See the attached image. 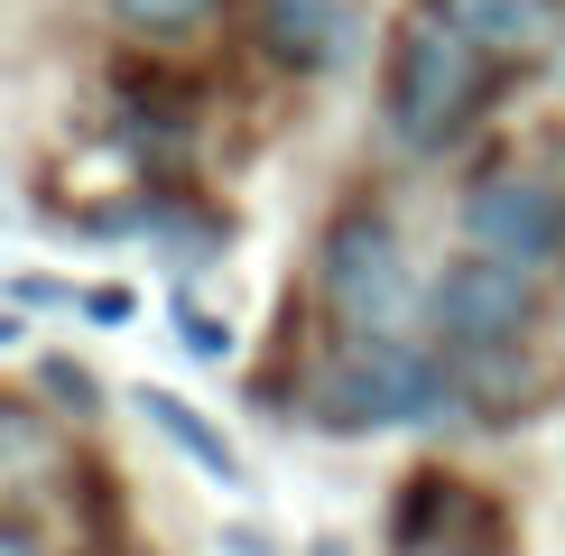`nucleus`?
<instances>
[{
    "label": "nucleus",
    "instance_id": "13",
    "mask_svg": "<svg viewBox=\"0 0 565 556\" xmlns=\"http://www.w3.org/2000/svg\"><path fill=\"white\" fill-rule=\"evenodd\" d=\"M0 556H38V538H29L19 520H0Z\"/></svg>",
    "mask_w": 565,
    "mask_h": 556
},
{
    "label": "nucleus",
    "instance_id": "9",
    "mask_svg": "<svg viewBox=\"0 0 565 556\" xmlns=\"http://www.w3.org/2000/svg\"><path fill=\"white\" fill-rule=\"evenodd\" d=\"M38 389H46L56 408H75V417H93V408H103V381H93L84 362H65V353H46V362H38Z\"/></svg>",
    "mask_w": 565,
    "mask_h": 556
},
{
    "label": "nucleus",
    "instance_id": "2",
    "mask_svg": "<svg viewBox=\"0 0 565 556\" xmlns=\"http://www.w3.org/2000/svg\"><path fill=\"white\" fill-rule=\"evenodd\" d=\"M482 93H491V46L473 29H455L445 10L408 19V38L390 56V139L398 149H445L482 111Z\"/></svg>",
    "mask_w": 565,
    "mask_h": 556
},
{
    "label": "nucleus",
    "instance_id": "12",
    "mask_svg": "<svg viewBox=\"0 0 565 556\" xmlns=\"http://www.w3.org/2000/svg\"><path fill=\"white\" fill-rule=\"evenodd\" d=\"M84 316H93V324H130V288H93Z\"/></svg>",
    "mask_w": 565,
    "mask_h": 556
},
{
    "label": "nucleus",
    "instance_id": "8",
    "mask_svg": "<svg viewBox=\"0 0 565 556\" xmlns=\"http://www.w3.org/2000/svg\"><path fill=\"white\" fill-rule=\"evenodd\" d=\"M455 29H473L491 56H520V46H537L556 29V0H436Z\"/></svg>",
    "mask_w": 565,
    "mask_h": 556
},
{
    "label": "nucleus",
    "instance_id": "7",
    "mask_svg": "<svg viewBox=\"0 0 565 556\" xmlns=\"http://www.w3.org/2000/svg\"><path fill=\"white\" fill-rule=\"evenodd\" d=\"M139 417H149V427L168 436V446L195 463V473H214L223 492H242V482H250V473H242V455H232V436H223V427H204V417L185 408L177 389H139Z\"/></svg>",
    "mask_w": 565,
    "mask_h": 556
},
{
    "label": "nucleus",
    "instance_id": "6",
    "mask_svg": "<svg viewBox=\"0 0 565 556\" xmlns=\"http://www.w3.org/2000/svg\"><path fill=\"white\" fill-rule=\"evenodd\" d=\"M260 46L278 65H334L352 46L343 0H260Z\"/></svg>",
    "mask_w": 565,
    "mask_h": 556
},
{
    "label": "nucleus",
    "instance_id": "1",
    "mask_svg": "<svg viewBox=\"0 0 565 556\" xmlns=\"http://www.w3.org/2000/svg\"><path fill=\"white\" fill-rule=\"evenodd\" d=\"M455 399H463L455 353H427V343H408V334H371V343H352V362L324 371L316 417L334 436H371V427H427V417H445Z\"/></svg>",
    "mask_w": 565,
    "mask_h": 556
},
{
    "label": "nucleus",
    "instance_id": "5",
    "mask_svg": "<svg viewBox=\"0 0 565 556\" xmlns=\"http://www.w3.org/2000/svg\"><path fill=\"white\" fill-rule=\"evenodd\" d=\"M463 242L491 250V260L547 269V260H565V195L547 177H482L463 195Z\"/></svg>",
    "mask_w": 565,
    "mask_h": 556
},
{
    "label": "nucleus",
    "instance_id": "3",
    "mask_svg": "<svg viewBox=\"0 0 565 556\" xmlns=\"http://www.w3.org/2000/svg\"><path fill=\"white\" fill-rule=\"evenodd\" d=\"M324 307H334V324L352 343L417 324L427 297H417V269H408V250H398V232L381 214H343L324 232Z\"/></svg>",
    "mask_w": 565,
    "mask_h": 556
},
{
    "label": "nucleus",
    "instance_id": "4",
    "mask_svg": "<svg viewBox=\"0 0 565 556\" xmlns=\"http://www.w3.org/2000/svg\"><path fill=\"white\" fill-rule=\"evenodd\" d=\"M537 316V288L520 260H491V250H473V260H455L427 288V324L445 353H491V343H520V324Z\"/></svg>",
    "mask_w": 565,
    "mask_h": 556
},
{
    "label": "nucleus",
    "instance_id": "10",
    "mask_svg": "<svg viewBox=\"0 0 565 556\" xmlns=\"http://www.w3.org/2000/svg\"><path fill=\"white\" fill-rule=\"evenodd\" d=\"M121 10V29H139V38H177V29H195L214 0H111Z\"/></svg>",
    "mask_w": 565,
    "mask_h": 556
},
{
    "label": "nucleus",
    "instance_id": "11",
    "mask_svg": "<svg viewBox=\"0 0 565 556\" xmlns=\"http://www.w3.org/2000/svg\"><path fill=\"white\" fill-rule=\"evenodd\" d=\"M177 334H185V353H195V362H232V324H214L204 307H177Z\"/></svg>",
    "mask_w": 565,
    "mask_h": 556
}]
</instances>
